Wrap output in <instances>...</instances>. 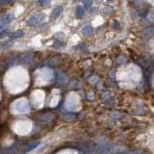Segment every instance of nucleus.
Instances as JSON below:
<instances>
[{
    "instance_id": "obj_1",
    "label": "nucleus",
    "mask_w": 154,
    "mask_h": 154,
    "mask_svg": "<svg viewBox=\"0 0 154 154\" xmlns=\"http://www.w3.org/2000/svg\"><path fill=\"white\" fill-rule=\"evenodd\" d=\"M43 18H45V15L43 13H37L32 15L27 20V25L29 26H36L38 25L41 22L43 21Z\"/></svg>"
},
{
    "instance_id": "obj_4",
    "label": "nucleus",
    "mask_w": 154,
    "mask_h": 154,
    "mask_svg": "<svg viewBox=\"0 0 154 154\" xmlns=\"http://www.w3.org/2000/svg\"><path fill=\"white\" fill-rule=\"evenodd\" d=\"M63 7L62 6H57V7H55L53 10H52V13H51V16H50V18L52 19H56L57 18H59L60 16L62 15V13H63Z\"/></svg>"
},
{
    "instance_id": "obj_12",
    "label": "nucleus",
    "mask_w": 154,
    "mask_h": 154,
    "mask_svg": "<svg viewBox=\"0 0 154 154\" xmlns=\"http://www.w3.org/2000/svg\"><path fill=\"white\" fill-rule=\"evenodd\" d=\"M8 33H9V30L8 29H2L0 30V40L1 38H4L6 36L8 35Z\"/></svg>"
},
{
    "instance_id": "obj_5",
    "label": "nucleus",
    "mask_w": 154,
    "mask_h": 154,
    "mask_svg": "<svg viewBox=\"0 0 154 154\" xmlns=\"http://www.w3.org/2000/svg\"><path fill=\"white\" fill-rule=\"evenodd\" d=\"M40 144H41L40 142H35V143H32V144H30L28 145H26V147H24L23 151L21 152V154H26V153L30 152V151H32L34 148H37L38 145H40Z\"/></svg>"
},
{
    "instance_id": "obj_6",
    "label": "nucleus",
    "mask_w": 154,
    "mask_h": 154,
    "mask_svg": "<svg viewBox=\"0 0 154 154\" xmlns=\"http://www.w3.org/2000/svg\"><path fill=\"white\" fill-rule=\"evenodd\" d=\"M23 36H24L23 30H18V31H15L11 34V38H12V40H18V38H22Z\"/></svg>"
},
{
    "instance_id": "obj_10",
    "label": "nucleus",
    "mask_w": 154,
    "mask_h": 154,
    "mask_svg": "<svg viewBox=\"0 0 154 154\" xmlns=\"http://www.w3.org/2000/svg\"><path fill=\"white\" fill-rule=\"evenodd\" d=\"M82 5L85 9H89L90 7H92L93 5V0H81Z\"/></svg>"
},
{
    "instance_id": "obj_13",
    "label": "nucleus",
    "mask_w": 154,
    "mask_h": 154,
    "mask_svg": "<svg viewBox=\"0 0 154 154\" xmlns=\"http://www.w3.org/2000/svg\"><path fill=\"white\" fill-rule=\"evenodd\" d=\"M109 148H107L106 147H100L97 148V151H98V154H104L106 152H108Z\"/></svg>"
},
{
    "instance_id": "obj_2",
    "label": "nucleus",
    "mask_w": 154,
    "mask_h": 154,
    "mask_svg": "<svg viewBox=\"0 0 154 154\" xmlns=\"http://www.w3.org/2000/svg\"><path fill=\"white\" fill-rule=\"evenodd\" d=\"M14 18V15L13 14H7V15H4L0 19V30H1L5 25L9 24L11 21L13 20Z\"/></svg>"
},
{
    "instance_id": "obj_7",
    "label": "nucleus",
    "mask_w": 154,
    "mask_h": 154,
    "mask_svg": "<svg viewBox=\"0 0 154 154\" xmlns=\"http://www.w3.org/2000/svg\"><path fill=\"white\" fill-rule=\"evenodd\" d=\"M85 14V8L83 6H77L75 9V15L77 18H81Z\"/></svg>"
},
{
    "instance_id": "obj_3",
    "label": "nucleus",
    "mask_w": 154,
    "mask_h": 154,
    "mask_svg": "<svg viewBox=\"0 0 154 154\" xmlns=\"http://www.w3.org/2000/svg\"><path fill=\"white\" fill-rule=\"evenodd\" d=\"M33 60V54L32 53H24L19 57L18 62L22 65H29Z\"/></svg>"
},
{
    "instance_id": "obj_14",
    "label": "nucleus",
    "mask_w": 154,
    "mask_h": 154,
    "mask_svg": "<svg viewBox=\"0 0 154 154\" xmlns=\"http://www.w3.org/2000/svg\"><path fill=\"white\" fill-rule=\"evenodd\" d=\"M14 1L15 0H0V5H8Z\"/></svg>"
},
{
    "instance_id": "obj_9",
    "label": "nucleus",
    "mask_w": 154,
    "mask_h": 154,
    "mask_svg": "<svg viewBox=\"0 0 154 154\" xmlns=\"http://www.w3.org/2000/svg\"><path fill=\"white\" fill-rule=\"evenodd\" d=\"M16 145H11L10 147H7L6 148V153L7 154H15L16 151L18 150V148H16Z\"/></svg>"
},
{
    "instance_id": "obj_8",
    "label": "nucleus",
    "mask_w": 154,
    "mask_h": 154,
    "mask_svg": "<svg viewBox=\"0 0 154 154\" xmlns=\"http://www.w3.org/2000/svg\"><path fill=\"white\" fill-rule=\"evenodd\" d=\"M93 27H91V26H89V25L85 26L84 28L82 29V33H83V35L86 36V37H89V36L92 35V34H93Z\"/></svg>"
},
{
    "instance_id": "obj_11",
    "label": "nucleus",
    "mask_w": 154,
    "mask_h": 154,
    "mask_svg": "<svg viewBox=\"0 0 154 154\" xmlns=\"http://www.w3.org/2000/svg\"><path fill=\"white\" fill-rule=\"evenodd\" d=\"M49 3H50V0H38L37 1V4L38 5V6L43 7V8L48 6Z\"/></svg>"
}]
</instances>
